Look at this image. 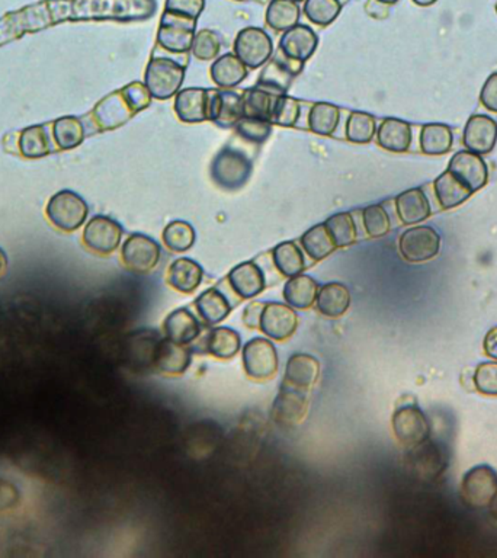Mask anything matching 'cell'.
Listing matches in <instances>:
<instances>
[{"label": "cell", "mask_w": 497, "mask_h": 558, "mask_svg": "<svg viewBox=\"0 0 497 558\" xmlns=\"http://www.w3.org/2000/svg\"><path fill=\"white\" fill-rule=\"evenodd\" d=\"M299 242H301V246H303L307 255L310 256L313 261H318V262L336 251V244L326 229L325 223L314 225L310 230H307Z\"/></svg>", "instance_id": "43"}, {"label": "cell", "mask_w": 497, "mask_h": 558, "mask_svg": "<svg viewBox=\"0 0 497 558\" xmlns=\"http://www.w3.org/2000/svg\"><path fill=\"white\" fill-rule=\"evenodd\" d=\"M51 23L116 21L140 23L153 18L157 0H47Z\"/></svg>", "instance_id": "1"}, {"label": "cell", "mask_w": 497, "mask_h": 558, "mask_svg": "<svg viewBox=\"0 0 497 558\" xmlns=\"http://www.w3.org/2000/svg\"><path fill=\"white\" fill-rule=\"evenodd\" d=\"M318 35L307 25H296L282 32L278 51L290 60L306 64L316 53Z\"/></svg>", "instance_id": "20"}, {"label": "cell", "mask_w": 497, "mask_h": 558, "mask_svg": "<svg viewBox=\"0 0 497 558\" xmlns=\"http://www.w3.org/2000/svg\"><path fill=\"white\" fill-rule=\"evenodd\" d=\"M240 345V334L230 327H217L207 336V351L218 360H232L239 352Z\"/></svg>", "instance_id": "41"}, {"label": "cell", "mask_w": 497, "mask_h": 558, "mask_svg": "<svg viewBox=\"0 0 497 558\" xmlns=\"http://www.w3.org/2000/svg\"><path fill=\"white\" fill-rule=\"evenodd\" d=\"M272 259L278 272L287 278L297 277L306 270L303 252L294 242H284L275 246Z\"/></svg>", "instance_id": "42"}, {"label": "cell", "mask_w": 497, "mask_h": 558, "mask_svg": "<svg viewBox=\"0 0 497 558\" xmlns=\"http://www.w3.org/2000/svg\"><path fill=\"white\" fill-rule=\"evenodd\" d=\"M176 115L187 124H199L208 120V89L187 87L175 95Z\"/></svg>", "instance_id": "23"}, {"label": "cell", "mask_w": 497, "mask_h": 558, "mask_svg": "<svg viewBox=\"0 0 497 558\" xmlns=\"http://www.w3.org/2000/svg\"><path fill=\"white\" fill-rule=\"evenodd\" d=\"M45 213L56 229L71 233L85 224L89 215V206L76 192L63 189L50 198Z\"/></svg>", "instance_id": "7"}, {"label": "cell", "mask_w": 497, "mask_h": 558, "mask_svg": "<svg viewBox=\"0 0 497 558\" xmlns=\"http://www.w3.org/2000/svg\"><path fill=\"white\" fill-rule=\"evenodd\" d=\"M197 23V19L189 16L163 11L157 30L156 47L173 56H187L191 53Z\"/></svg>", "instance_id": "6"}, {"label": "cell", "mask_w": 497, "mask_h": 558, "mask_svg": "<svg viewBox=\"0 0 497 558\" xmlns=\"http://www.w3.org/2000/svg\"><path fill=\"white\" fill-rule=\"evenodd\" d=\"M123 234V227L114 218L95 215L83 230V243L97 255H111L120 248Z\"/></svg>", "instance_id": "14"}, {"label": "cell", "mask_w": 497, "mask_h": 558, "mask_svg": "<svg viewBox=\"0 0 497 558\" xmlns=\"http://www.w3.org/2000/svg\"><path fill=\"white\" fill-rule=\"evenodd\" d=\"M244 367L251 379L263 381L275 375L278 370V353L272 342L256 337L244 348Z\"/></svg>", "instance_id": "15"}, {"label": "cell", "mask_w": 497, "mask_h": 558, "mask_svg": "<svg viewBox=\"0 0 497 558\" xmlns=\"http://www.w3.org/2000/svg\"><path fill=\"white\" fill-rule=\"evenodd\" d=\"M299 317L291 306L282 303L263 304L259 329L273 341H285L296 334Z\"/></svg>", "instance_id": "18"}, {"label": "cell", "mask_w": 497, "mask_h": 558, "mask_svg": "<svg viewBox=\"0 0 497 558\" xmlns=\"http://www.w3.org/2000/svg\"><path fill=\"white\" fill-rule=\"evenodd\" d=\"M161 337L156 330L142 329L128 334L121 346V361L133 374L156 371L157 353Z\"/></svg>", "instance_id": "5"}, {"label": "cell", "mask_w": 497, "mask_h": 558, "mask_svg": "<svg viewBox=\"0 0 497 558\" xmlns=\"http://www.w3.org/2000/svg\"><path fill=\"white\" fill-rule=\"evenodd\" d=\"M489 508L490 514H492V517H493L494 519H496L497 521V491L496 495H494L493 499H492V502H490Z\"/></svg>", "instance_id": "59"}, {"label": "cell", "mask_w": 497, "mask_h": 558, "mask_svg": "<svg viewBox=\"0 0 497 558\" xmlns=\"http://www.w3.org/2000/svg\"><path fill=\"white\" fill-rule=\"evenodd\" d=\"M227 284L242 300H251L263 293L266 279L263 270L256 263L244 262L228 272Z\"/></svg>", "instance_id": "24"}, {"label": "cell", "mask_w": 497, "mask_h": 558, "mask_svg": "<svg viewBox=\"0 0 497 558\" xmlns=\"http://www.w3.org/2000/svg\"><path fill=\"white\" fill-rule=\"evenodd\" d=\"M449 172H453L471 191H480L489 182V168L480 154L458 151L449 160Z\"/></svg>", "instance_id": "21"}, {"label": "cell", "mask_w": 497, "mask_h": 558, "mask_svg": "<svg viewBox=\"0 0 497 558\" xmlns=\"http://www.w3.org/2000/svg\"><path fill=\"white\" fill-rule=\"evenodd\" d=\"M204 9H206V0H166L165 2V11L189 16L197 21L202 15Z\"/></svg>", "instance_id": "54"}, {"label": "cell", "mask_w": 497, "mask_h": 558, "mask_svg": "<svg viewBox=\"0 0 497 558\" xmlns=\"http://www.w3.org/2000/svg\"><path fill=\"white\" fill-rule=\"evenodd\" d=\"M301 9L291 0H271L266 9V23L277 32H285L299 25Z\"/></svg>", "instance_id": "40"}, {"label": "cell", "mask_w": 497, "mask_h": 558, "mask_svg": "<svg viewBox=\"0 0 497 558\" xmlns=\"http://www.w3.org/2000/svg\"><path fill=\"white\" fill-rule=\"evenodd\" d=\"M244 118L242 94L233 89H208V120L220 128H235Z\"/></svg>", "instance_id": "19"}, {"label": "cell", "mask_w": 497, "mask_h": 558, "mask_svg": "<svg viewBox=\"0 0 497 558\" xmlns=\"http://www.w3.org/2000/svg\"><path fill=\"white\" fill-rule=\"evenodd\" d=\"M195 237L197 234H195L194 227L182 220L169 223L163 230V242H165L166 248L176 253L189 251L194 246Z\"/></svg>", "instance_id": "49"}, {"label": "cell", "mask_w": 497, "mask_h": 558, "mask_svg": "<svg viewBox=\"0 0 497 558\" xmlns=\"http://www.w3.org/2000/svg\"><path fill=\"white\" fill-rule=\"evenodd\" d=\"M392 432L401 445L413 448L429 439V420L418 405H404L392 415Z\"/></svg>", "instance_id": "9"}, {"label": "cell", "mask_w": 497, "mask_h": 558, "mask_svg": "<svg viewBox=\"0 0 497 558\" xmlns=\"http://www.w3.org/2000/svg\"><path fill=\"white\" fill-rule=\"evenodd\" d=\"M253 158L244 147L228 142L214 158L209 175L214 184L225 191H237L251 179Z\"/></svg>", "instance_id": "4"}, {"label": "cell", "mask_w": 497, "mask_h": 558, "mask_svg": "<svg viewBox=\"0 0 497 558\" xmlns=\"http://www.w3.org/2000/svg\"><path fill=\"white\" fill-rule=\"evenodd\" d=\"M249 69L235 53L217 57L209 68V76L220 89H233L246 79Z\"/></svg>", "instance_id": "26"}, {"label": "cell", "mask_w": 497, "mask_h": 558, "mask_svg": "<svg viewBox=\"0 0 497 558\" xmlns=\"http://www.w3.org/2000/svg\"><path fill=\"white\" fill-rule=\"evenodd\" d=\"M301 106L288 95H273L270 109V123L280 127L291 128L299 123Z\"/></svg>", "instance_id": "46"}, {"label": "cell", "mask_w": 497, "mask_h": 558, "mask_svg": "<svg viewBox=\"0 0 497 558\" xmlns=\"http://www.w3.org/2000/svg\"><path fill=\"white\" fill-rule=\"evenodd\" d=\"M303 11L314 25L329 27L342 12V0H304Z\"/></svg>", "instance_id": "47"}, {"label": "cell", "mask_w": 497, "mask_h": 558, "mask_svg": "<svg viewBox=\"0 0 497 558\" xmlns=\"http://www.w3.org/2000/svg\"><path fill=\"white\" fill-rule=\"evenodd\" d=\"M497 142V123L492 116L473 115L464 128L463 144L468 151L489 154Z\"/></svg>", "instance_id": "22"}, {"label": "cell", "mask_w": 497, "mask_h": 558, "mask_svg": "<svg viewBox=\"0 0 497 558\" xmlns=\"http://www.w3.org/2000/svg\"><path fill=\"white\" fill-rule=\"evenodd\" d=\"M483 348H484V353H486L489 358L497 361V326L487 332Z\"/></svg>", "instance_id": "57"}, {"label": "cell", "mask_w": 497, "mask_h": 558, "mask_svg": "<svg viewBox=\"0 0 497 558\" xmlns=\"http://www.w3.org/2000/svg\"><path fill=\"white\" fill-rule=\"evenodd\" d=\"M318 284L308 275H297L288 279L284 285V298L292 308L306 310L310 308L318 298Z\"/></svg>", "instance_id": "35"}, {"label": "cell", "mask_w": 497, "mask_h": 558, "mask_svg": "<svg viewBox=\"0 0 497 558\" xmlns=\"http://www.w3.org/2000/svg\"><path fill=\"white\" fill-rule=\"evenodd\" d=\"M307 123L314 134L330 137L339 127L340 109L329 102H318L308 111Z\"/></svg>", "instance_id": "39"}, {"label": "cell", "mask_w": 497, "mask_h": 558, "mask_svg": "<svg viewBox=\"0 0 497 558\" xmlns=\"http://www.w3.org/2000/svg\"><path fill=\"white\" fill-rule=\"evenodd\" d=\"M363 223L366 234L373 239L385 236L391 229L389 213L380 204L366 206L363 211Z\"/></svg>", "instance_id": "51"}, {"label": "cell", "mask_w": 497, "mask_h": 558, "mask_svg": "<svg viewBox=\"0 0 497 558\" xmlns=\"http://www.w3.org/2000/svg\"><path fill=\"white\" fill-rule=\"evenodd\" d=\"M235 128L239 139L251 142L254 146L263 144L273 132V125L270 121L256 120V118H242Z\"/></svg>", "instance_id": "50"}, {"label": "cell", "mask_w": 497, "mask_h": 558, "mask_svg": "<svg viewBox=\"0 0 497 558\" xmlns=\"http://www.w3.org/2000/svg\"><path fill=\"white\" fill-rule=\"evenodd\" d=\"M121 258L128 270L146 274L161 262V249L156 240L142 233H134L124 242Z\"/></svg>", "instance_id": "12"}, {"label": "cell", "mask_w": 497, "mask_h": 558, "mask_svg": "<svg viewBox=\"0 0 497 558\" xmlns=\"http://www.w3.org/2000/svg\"><path fill=\"white\" fill-rule=\"evenodd\" d=\"M497 491V472L490 465H477L464 476L461 484L463 500L470 508L484 509Z\"/></svg>", "instance_id": "11"}, {"label": "cell", "mask_w": 497, "mask_h": 558, "mask_svg": "<svg viewBox=\"0 0 497 558\" xmlns=\"http://www.w3.org/2000/svg\"><path fill=\"white\" fill-rule=\"evenodd\" d=\"M378 146L392 153H406L410 149L411 127L399 118H385L377 130Z\"/></svg>", "instance_id": "28"}, {"label": "cell", "mask_w": 497, "mask_h": 558, "mask_svg": "<svg viewBox=\"0 0 497 558\" xmlns=\"http://www.w3.org/2000/svg\"><path fill=\"white\" fill-rule=\"evenodd\" d=\"M397 215L406 225L418 224L430 217V204L422 188L401 192L396 198Z\"/></svg>", "instance_id": "27"}, {"label": "cell", "mask_w": 497, "mask_h": 558, "mask_svg": "<svg viewBox=\"0 0 497 558\" xmlns=\"http://www.w3.org/2000/svg\"><path fill=\"white\" fill-rule=\"evenodd\" d=\"M8 255L5 253L4 249L0 248V279L8 272Z\"/></svg>", "instance_id": "58"}, {"label": "cell", "mask_w": 497, "mask_h": 558, "mask_svg": "<svg viewBox=\"0 0 497 558\" xmlns=\"http://www.w3.org/2000/svg\"><path fill=\"white\" fill-rule=\"evenodd\" d=\"M152 101L153 98L144 83L131 82L97 102L90 113V120L97 132H113L149 108Z\"/></svg>", "instance_id": "2"}, {"label": "cell", "mask_w": 497, "mask_h": 558, "mask_svg": "<svg viewBox=\"0 0 497 558\" xmlns=\"http://www.w3.org/2000/svg\"><path fill=\"white\" fill-rule=\"evenodd\" d=\"M378 4H382V5H394L397 4V2H399V0H377Z\"/></svg>", "instance_id": "61"}, {"label": "cell", "mask_w": 497, "mask_h": 558, "mask_svg": "<svg viewBox=\"0 0 497 558\" xmlns=\"http://www.w3.org/2000/svg\"><path fill=\"white\" fill-rule=\"evenodd\" d=\"M18 151L26 159H41L51 153V142L45 125H31L19 133Z\"/></svg>", "instance_id": "38"}, {"label": "cell", "mask_w": 497, "mask_h": 558, "mask_svg": "<svg viewBox=\"0 0 497 558\" xmlns=\"http://www.w3.org/2000/svg\"><path fill=\"white\" fill-rule=\"evenodd\" d=\"M262 310H263V304L253 303L247 306L246 310H244V323L247 326L259 327Z\"/></svg>", "instance_id": "56"}, {"label": "cell", "mask_w": 497, "mask_h": 558, "mask_svg": "<svg viewBox=\"0 0 497 558\" xmlns=\"http://www.w3.org/2000/svg\"><path fill=\"white\" fill-rule=\"evenodd\" d=\"M303 69V63L290 60L278 51L273 59L271 57V60L261 71L256 87L271 95H287L292 80L296 79Z\"/></svg>", "instance_id": "13"}, {"label": "cell", "mask_w": 497, "mask_h": 558, "mask_svg": "<svg viewBox=\"0 0 497 558\" xmlns=\"http://www.w3.org/2000/svg\"><path fill=\"white\" fill-rule=\"evenodd\" d=\"M235 2H244V0H235Z\"/></svg>", "instance_id": "63"}, {"label": "cell", "mask_w": 497, "mask_h": 558, "mask_svg": "<svg viewBox=\"0 0 497 558\" xmlns=\"http://www.w3.org/2000/svg\"><path fill=\"white\" fill-rule=\"evenodd\" d=\"M325 225L336 248H348L355 243L358 230L351 213L335 214L326 220Z\"/></svg>", "instance_id": "44"}, {"label": "cell", "mask_w": 497, "mask_h": 558, "mask_svg": "<svg viewBox=\"0 0 497 558\" xmlns=\"http://www.w3.org/2000/svg\"><path fill=\"white\" fill-rule=\"evenodd\" d=\"M399 249L408 262H427L439 253L441 236L429 225H416L401 234Z\"/></svg>", "instance_id": "10"}, {"label": "cell", "mask_w": 497, "mask_h": 558, "mask_svg": "<svg viewBox=\"0 0 497 558\" xmlns=\"http://www.w3.org/2000/svg\"><path fill=\"white\" fill-rule=\"evenodd\" d=\"M54 142L60 151H73L82 144L87 135V130L78 116H61L52 123Z\"/></svg>", "instance_id": "37"}, {"label": "cell", "mask_w": 497, "mask_h": 558, "mask_svg": "<svg viewBox=\"0 0 497 558\" xmlns=\"http://www.w3.org/2000/svg\"><path fill=\"white\" fill-rule=\"evenodd\" d=\"M420 151L429 156H441L448 153L454 146V133L451 127L439 123L423 125L420 130Z\"/></svg>", "instance_id": "36"}, {"label": "cell", "mask_w": 497, "mask_h": 558, "mask_svg": "<svg viewBox=\"0 0 497 558\" xmlns=\"http://www.w3.org/2000/svg\"><path fill=\"white\" fill-rule=\"evenodd\" d=\"M221 41L217 32L213 30H201L195 34L192 42V56L202 61H211L220 54Z\"/></svg>", "instance_id": "52"}, {"label": "cell", "mask_w": 497, "mask_h": 558, "mask_svg": "<svg viewBox=\"0 0 497 558\" xmlns=\"http://www.w3.org/2000/svg\"><path fill=\"white\" fill-rule=\"evenodd\" d=\"M202 278H204V270L199 263L192 259L179 258L169 266L166 279L176 291L191 294L201 285Z\"/></svg>", "instance_id": "29"}, {"label": "cell", "mask_w": 497, "mask_h": 558, "mask_svg": "<svg viewBox=\"0 0 497 558\" xmlns=\"http://www.w3.org/2000/svg\"><path fill=\"white\" fill-rule=\"evenodd\" d=\"M316 306L320 315L336 319L344 316L351 306V293L344 284L330 282L318 288Z\"/></svg>", "instance_id": "31"}, {"label": "cell", "mask_w": 497, "mask_h": 558, "mask_svg": "<svg viewBox=\"0 0 497 558\" xmlns=\"http://www.w3.org/2000/svg\"><path fill=\"white\" fill-rule=\"evenodd\" d=\"M496 12H497V4H496Z\"/></svg>", "instance_id": "64"}, {"label": "cell", "mask_w": 497, "mask_h": 558, "mask_svg": "<svg viewBox=\"0 0 497 558\" xmlns=\"http://www.w3.org/2000/svg\"><path fill=\"white\" fill-rule=\"evenodd\" d=\"M291 2H296V4H299V2H303V0H291Z\"/></svg>", "instance_id": "62"}, {"label": "cell", "mask_w": 497, "mask_h": 558, "mask_svg": "<svg viewBox=\"0 0 497 558\" xmlns=\"http://www.w3.org/2000/svg\"><path fill=\"white\" fill-rule=\"evenodd\" d=\"M474 387L483 396L497 398V362H483L475 368Z\"/></svg>", "instance_id": "53"}, {"label": "cell", "mask_w": 497, "mask_h": 558, "mask_svg": "<svg viewBox=\"0 0 497 558\" xmlns=\"http://www.w3.org/2000/svg\"><path fill=\"white\" fill-rule=\"evenodd\" d=\"M273 95L259 87H251L242 94V113L244 118L270 121V109Z\"/></svg>", "instance_id": "48"}, {"label": "cell", "mask_w": 497, "mask_h": 558, "mask_svg": "<svg viewBox=\"0 0 497 558\" xmlns=\"http://www.w3.org/2000/svg\"><path fill=\"white\" fill-rule=\"evenodd\" d=\"M318 375L320 363L314 356L296 353L285 365L284 384L306 391L318 382Z\"/></svg>", "instance_id": "25"}, {"label": "cell", "mask_w": 497, "mask_h": 558, "mask_svg": "<svg viewBox=\"0 0 497 558\" xmlns=\"http://www.w3.org/2000/svg\"><path fill=\"white\" fill-rule=\"evenodd\" d=\"M410 465L419 479L432 481L439 479L448 467V451L441 444L425 441L410 448Z\"/></svg>", "instance_id": "17"}, {"label": "cell", "mask_w": 497, "mask_h": 558, "mask_svg": "<svg viewBox=\"0 0 497 558\" xmlns=\"http://www.w3.org/2000/svg\"><path fill=\"white\" fill-rule=\"evenodd\" d=\"M233 50L237 59L244 61L249 70L265 66L273 54V41L266 31L258 27H247L235 37Z\"/></svg>", "instance_id": "8"}, {"label": "cell", "mask_w": 497, "mask_h": 558, "mask_svg": "<svg viewBox=\"0 0 497 558\" xmlns=\"http://www.w3.org/2000/svg\"><path fill=\"white\" fill-rule=\"evenodd\" d=\"M480 102L487 111L497 114V71L487 78L480 94Z\"/></svg>", "instance_id": "55"}, {"label": "cell", "mask_w": 497, "mask_h": 558, "mask_svg": "<svg viewBox=\"0 0 497 558\" xmlns=\"http://www.w3.org/2000/svg\"><path fill=\"white\" fill-rule=\"evenodd\" d=\"M434 189L437 203L441 204L444 210H451V208L461 206V204L465 203L474 194L467 185L463 184L449 170H445L441 177L437 178Z\"/></svg>", "instance_id": "33"}, {"label": "cell", "mask_w": 497, "mask_h": 558, "mask_svg": "<svg viewBox=\"0 0 497 558\" xmlns=\"http://www.w3.org/2000/svg\"><path fill=\"white\" fill-rule=\"evenodd\" d=\"M307 412H308V398L304 391L284 384L273 401L271 416L278 426L291 429L303 422Z\"/></svg>", "instance_id": "16"}, {"label": "cell", "mask_w": 497, "mask_h": 558, "mask_svg": "<svg viewBox=\"0 0 497 558\" xmlns=\"http://www.w3.org/2000/svg\"><path fill=\"white\" fill-rule=\"evenodd\" d=\"M437 0H413V4L418 5V6H422V8H428V6H432V5L437 4Z\"/></svg>", "instance_id": "60"}, {"label": "cell", "mask_w": 497, "mask_h": 558, "mask_svg": "<svg viewBox=\"0 0 497 558\" xmlns=\"http://www.w3.org/2000/svg\"><path fill=\"white\" fill-rule=\"evenodd\" d=\"M195 307L198 310L201 319L209 326H216L218 323L227 319L232 311V304L225 294L221 293L218 288H209L204 291L195 300Z\"/></svg>", "instance_id": "34"}, {"label": "cell", "mask_w": 497, "mask_h": 558, "mask_svg": "<svg viewBox=\"0 0 497 558\" xmlns=\"http://www.w3.org/2000/svg\"><path fill=\"white\" fill-rule=\"evenodd\" d=\"M375 133H377V123L371 114L363 113V111H354L349 114L346 127H345V134L348 142L366 144L371 140H374Z\"/></svg>", "instance_id": "45"}, {"label": "cell", "mask_w": 497, "mask_h": 558, "mask_svg": "<svg viewBox=\"0 0 497 558\" xmlns=\"http://www.w3.org/2000/svg\"><path fill=\"white\" fill-rule=\"evenodd\" d=\"M153 56L147 63L144 71V85L149 89L152 98L157 101H168L173 98L185 80L189 54L173 56L156 47Z\"/></svg>", "instance_id": "3"}, {"label": "cell", "mask_w": 497, "mask_h": 558, "mask_svg": "<svg viewBox=\"0 0 497 558\" xmlns=\"http://www.w3.org/2000/svg\"><path fill=\"white\" fill-rule=\"evenodd\" d=\"M165 332L170 341L188 345L201 334V325L188 308H178L166 317Z\"/></svg>", "instance_id": "30"}, {"label": "cell", "mask_w": 497, "mask_h": 558, "mask_svg": "<svg viewBox=\"0 0 497 558\" xmlns=\"http://www.w3.org/2000/svg\"><path fill=\"white\" fill-rule=\"evenodd\" d=\"M191 365V352L185 345L170 339H161L157 353L156 371L169 375H180Z\"/></svg>", "instance_id": "32"}]
</instances>
